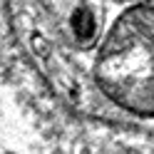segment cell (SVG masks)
<instances>
[{
	"mask_svg": "<svg viewBox=\"0 0 154 154\" xmlns=\"http://www.w3.org/2000/svg\"><path fill=\"white\" fill-rule=\"evenodd\" d=\"M47 13L70 45L90 47L102 30V0H45Z\"/></svg>",
	"mask_w": 154,
	"mask_h": 154,
	"instance_id": "cell-2",
	"label": "cell"
},
{
	"mask_svg": "<svg viewBox=\"0 0 154 154\" xmlns=\"http://www.w3.org/2000/svg\"><path fill=\"white\" fill-rule=\"evenodd\" d=\"M97 82L107 97L137 114H154V8L124 13L97 60Z\"/></svg>",
	"mask_w": 154,
	"mask_h": 154,
	"instance_id": "cell-1",
	"label": "cell"
}]
</instances>
